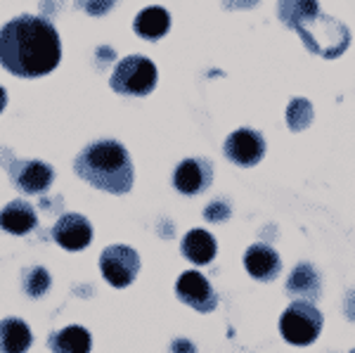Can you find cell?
<instances>
[{
    "label": "cell",
    "mask_w": 355,
    "mask_h": 353,
    "mask_svg": "<svg viewBox=\"0 0 355 353\" xmlns=\"http://www.w3.org/2000/svg\"><path fill=\"white\" fill-rule=\"evenodd\" d=\"M171 353H197V349H194L192 341H187V339H175L173 344H171Z\"/></svg>",
    "instance_id": "cell-23"
},
{
    "label": "cell",
    "mask_w": 355,
    "mask_h": 353,
    "mask_svg": "<svg viewBox=\"0 0 355 353\" xmlns=\"http://www.w3.org/2000/svg\"><path fill=\"white\" fill-rule=\"evenodd\" d=\"M157 78H159V74L152 60H147V57H142V55H130V57H123L116 64L110 85L119 95H135V98H142V95H150L154 90Z\"/></svg>",
    "instance_id": "cell-5"
},
{
    "label": "cell",
    "mask_w": 355,
    "mask_h": 353,
    "mask_svg": "<svg viewBox=\"0 0 355 353\" xmlns=\"http://www.w3.org/2000/svg\"><path fill=\"white\" fill-rule=\"evenodd\" d=\"M322 313L315 309L311 301L296 299L287 306L279 318V332L284 341L294 346H311L322 332Z\"/></svg>",
    "instance_id": "cell-4"
},
{
    "label": "cell",
    "mask_w": 355,
    "mask_h": 353,
    "mask_svg": "<svg viewBox=\"0 0 355 353\" xmlns=\"http://www.w3.org/2000/svg\"><path fill=\"white\" fill-rule=\"evenodd\" d=\"M244 268L254 280L259 282H272L275 277L282 270V259L275 252L270 244L266 242H256L246 249L244 254Z\"/></svg>",
    "instance_id": "cell-11"
},
{
    "label": "cell",
    "mask_w": 355,
    "mask_h": 353,
    "mask_svg": "<svg viewBox=\"0 0 355 353\" xmlns=\"http://www.w3.org/2000/svg\"><path fill=\"white\" fill-rule=\"evenodd\" d=\"M62 43L55 26L36 15H21L0 28V64L19 78H38L57 69Z\"/></svg>",
    "instance_id": "cell-1"
},
{
    "label": "cell",
    "mask_w": 355,
    "mask_h": 353,
    "mask_svg": "<svg viewBox=\"0 0 355 353\" xmlns=\"http://www.w3.org/2000/svg\"><path fill=\"white\" fill-rule=\"evenodd\" d=\"M348 353H355V351H348Z\"/></svg>",
    "instance_id": "cell-26"
},
{
    "label": "cell",
    "mask_w": 355,
    "mask_h": 353,
    "mask_svg": "<svg viewBox=\"0 0 355 353\" xmlns=\"http://www.w3.org/2000/svg\"><path fill=\"white\" fill-rule=\"evenodd\" d=\"M53 240L67 252H81L93 242V225L81 214H64L53 227Z\"/></svg>",
    "instance_id": "cell-10"
},
{
    "label": "cell",
    "mask_w": 355,
    "mask_h": 353,
    "mask_svg": "<svg viewBox=\"0 0 355 353\" xmlns=\"http://www.w3.org/2000/svg\"><path fill=\"white\" fill-rule=\"evenodd\" d=\"M277 17L294 28L311 53L334 60L351 43V31L334 17L322 15L318 0H277Z\"/></svg>",
    "instance_id": "cell-2"
},
{
    "label": "cell",
    "mask_w": 355,
    "mask_h": 353,
    "mask_svg": "<svg viewBox=\"0 0 355 353\" xmlns=\"http://www.w3.org/2000/svg\"><path fill=\"white\" fill-rule=\"evenodd\" d=\"M287 292L291 297H301L303 301H318L322 294V280H320V273L315 270L311 264H299L291 270L287 280Z\"/></svg>",
    "instance_id": "cell-15"
},
{
    "label": "cell",
    "mask_w": 355,
    "mask_h": 353,
    "mask_svg": "<svg viewBox=\"0 0 355 353\" xmlns=\"http://www.w3.org/2000/svg\"><path fill=\"white\" fill-rule=\"evenodd\" d=\"M180 252L185 256L187 261L197 266H209L211 261L216 259V252H218V244H216L214 235L209 230H190L185 237H182V244H180Z\"/></svg>",
    "instance_id": "cell-13"
},
{
    "label": "cell",
    "mask_w": 355,
    "mask_h": 353,
    "mask_svg": "<svg viewBox=\"0 0 355 353\" xmlns=\"http://www.w3.org/2000/svg\"><path fill=\"white\" fill-rule=\"evenodd\" d=\"M78 10H83L85 15H93V17H102L107 15L119 0H73Z\"/></svg>",
    "instance_id": "cell-22"
},
{
    "label": "cell",
    "mask_w": 355,
    "mask_h": 353,
    "mask_svg": "<svg viewBox=\"0 0 355 353\" xmlns=\"http://www.w3.org/2000/svg\"><path fill=\"white\" fill-rule=\"evenodd\" d=\"M12 178L17 187L21 192H28V195H41V192L48 190L55 180V169L45 162H19V166H12Z\"/></svg>",
    "instance_id": "cell-12"
},
{
    "label": "cell",
    "mask_w": 355,
    "mask_h": 353,
    "mask_svg": "<svg viewBox=\"0 0 355 353\" xmlns=\"http://www.w3.org/2000/svg\"><path fill=\"white\" fill-rule=\"evenodd\" d=\"M73 171L85 183L110 195H125L133 187V162L116 140H95L78 152Z\"/></svg>",
    "instance_id": "cell-3"
},
{
    "label": "cell",
    "mask_w": 355,
    "mask_h": 353,
    "mask_svg": "<svg viewBox=\"0 0 355 353\" xmlns=\"http://www.w3.org/2000/svg\"><path fill=\"white\" fill-rule=\"evenodd\" d=\"M223 152L237 166H256L263 157H266V138L259 130L251 128H237L234 133H230V138L223 145Z\"/></svg>",
    "instance_id": "cell-8"
},
{
    "label": "cell",
    "mask_w": 355,
    "mask_h": 353,
    "mask_svg": "<svg viewBox=\"0 0 355 353\" xmlns=\"http://www.w3.org/2000/svg\"><path fill=\"white\" fill-rule=\"evenodd\" d=\"M36 209L24 199H12L8 207L0 212V227L12 235H26L36 227Z\"/></svg>",
    "instance_id": "cell-14"
},
{
    "label": "cell",
    "mask_w": 355,
    "mask_h": 353,
    "mask_svg": "<svg viewBox=\"0 0 355 353\" xmlns=\"http://www.w3.org/2000/svg\"><path fill=\"white\" fill-rule=\"evenodd\" d=\"M50 284H53V280H50V273L45 268H41V266H36V268L24 273V292L28 294V297H33V299L43 297V294L50 289Z\"/></svg>",
    "instance_id": "cell-20"
},
{
    "label": "cell",
    "mask_w": 355,
    "mask_h": 353,
    "mask_svg": "<svg viewBox=\"0 0 355 353\" xmlns=\"http://www.w3.org/2000/svg\"><path fill=\"white\" fill-rule=\"evenodd\" d=\"M33 344L31 327L19 318L0 320V353H26Z\"/></svg>",
    "instance_id": "cell-18"
},
{
    "label": "cell",
    "mask_w": 355,
    "mask_h": 353,
    "mask_svg": "<svg viewBox=\"0 0 355 353\" xmlns=\"http://www.w3.org/2000/svg\"><path fill=\"white\" fill-rule=\"evenodd\" d=\"M343 311H346L348 320L355 322V289H353V292H348L346 301H343Z\"/></svg>",
    "instance_id": "cell-24"
},
{
    "label": "cell",
    "mask_w": 355,
    "mask_h": 353,
    "mask_svg": "<svg viewBox=\"0 0 355 353\" xmlns=\"http://www.w3.org/2000/svg\"><path fill=\"white\" fill-rule=\"evenodd\" d=\"M48 346L53 353H90V349H93V337L81 325H69L50 334Z\"/></svg>",
    "instance_id": "cell-16"
},
{
    "label": "cell",
    "mask_w": 355,
    "mask_h": 353,
    "mask_svg": "<svg viewBox=\"0 0 355 353\" xmlns=\"http://www.w3.org/2000/svg\"><path fill=\"white\" fill-rule=\"evenodd\" d=\"M171 28V15L166 12L162 5H152L145 8L133 21V31L145 41H159L168 33Z\"/></svg>",
    "instance_id": "cell-17"
},
{
    "label": "cell",
    "mask_w": 355,
    "mask_h": 353,
    "mask_svg": "<svg viewBox=\"0 0 355 353\" xmlns=\"http://www.w3.org/2000/svg\"><path fill=\"white\" fill-rule=\"evenodd\" d=\"M211 180H214V169H211L209 159H185L178 164L173 173V185L180 195H202L204 190H209Z\"/></svg>",
    "instance_id": "cell-9"
},
{
    "label": "cell",
    "mask_w": 355,
    "mask_h": 353,
    "mask_svg": "<svg viewBox=\"0 0 355 353\" xmlns=\"http://www.w3.org/2000/svg\"><path fill=\"white\" fill-rule=\"evenodd\" d=\"M100 270L112 287L123 289L133 284L140 273V254L125 244H112L100 254Z\"/></svg>",
    "instance_id": "cell-6"
},
{
    "label": "cell",
    "mask_w": 355,
    "mask_h": 353,
    "mask_svg": "<svg viewBox=\"0 0 355 353\" xmlns=\"http://www.w3.org/2000/svg\"><path fill=\"white\" fill-rule=\"evenodd\" d=\"M175 294L182 304H187L190 309L199 313H211L218 309V294L211 287V282L206 280L199 270H185L175 282Z\"/></svg>",
    "instance_id": "cell-7"
},
{
    "label": "cell",
    "mask_w": 355,
    "mask_h": 353,
    "mask_svg": "<svg viewBox=\"0 0 355 353\" xmlns=\"http://www.w3.org/2000/svg\"><path fill=\"white\" fill-rule=\"evenodd\" d=\"M313 121V105L306 98H294L287 107V123L291 130H303Z\"/></svg>",
    "instance_id": "cell-19"
},
{
    "label": "cell",
    "mask_w": 355,
    "mask_h": 353,
    "mask_svg": "<svg viewBox=\"0 0 355 353\" xmlns=\"http://www.w3.org/2000/svg\"><path fill=\"white\" fill-rule=\"evenodd\" d=\"M5 105H8V93H5V88L0 85V112L5 110Z\"/></svg>",
    "instance_id": "cell-25"
},
{
    "label": "cell",
    "mask_w": 355,
    "mask_h": 353,
    "mask_svg": "<svg viewBox=\"0 0 355 353\" xmlns=\"http://www.w3.org/2000/svg\"><path fill=\"white\" fill-rule=\"evenodd\" d=\"M230 216H232L230 204L223 202V199H216V202H211L204 209V218L211 221V223H225V221H230Z\"/></svg>",
    "instance_id": "cell-21"
}]
</instances>
